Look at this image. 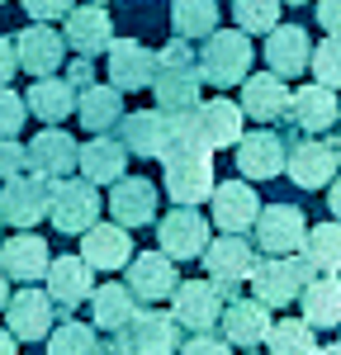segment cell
Returning a JSON list of instances; mask_svg holds the SVG:
<instances>
[{
    "mask_svg": "<svg viewBox=\"0 0 341 355\" xmlns=\"http://www.w3.org/2000/svg\"><path fill=\"white\" fill-rule=\"evenodd\" d=\"M170 28H175V38H209L218 28V0H175Z\"/></svg>",
    "mask_w": 341,
    "mask_h": 355,
    "instance_id": "37",
    "label": "cell"
},
{
    "mask_svg": "<svg viewBox=\"0 0 341 355\" xmlns=\"http://www.w3.org/2000/svg\"><path fill=\"white\" fill-rule=\"evenodd\" d=\"M308 67H313V76H317V85L341 90V38L337 33H327V38L308 53Z\"/></svg>",
    "mask_w": 341,
    "mask_h": 355,
    "instance_id": "41",
    "label": "cell"
},
{
    "mask_svg": "<svg viewBox=\"0 0 341 355\" xmlns=\"http://www.w3.org/2000/svg\"><path fill=\"white\" fill-rule=\"evenodd\" d=\"M332 147H337V162H341V123H337V142H332Z\"/></svg>",
    "mask_w": 341,
    "mask_h": 355,
    "instance_id": "55",
    "label": "cell"
},
{
    "mask_svg": "<svg viewBox=\"0 0 341 355\" xmlns=\"http://www.w3.org/2000/svg\"><path fill=\"white\" fill-rule=\"evenodd\" d=\"M48 218H53L57 232H85L90 223H100V185H90V180H71V175L53 180Z\"/></svg>",
    "mask_w": 341,
    "mask_h": 355,
    "instance_id": "5",
    "label": "cell"
},
{
    "mask_svg": "<svg viewBox=\"0 0 341 355\" xmlns=\"http://www.w3.org/2000/svg\"><path fill=\"white\" fill-rule=\"evenodd\" d=\"M24 110L43 123H67L76 114V85L67 76H38L24 95Z\"/></svg>",
    "mask_w": 341,
    "mask_h": 355,
    "instance_id": "30",
    "label": "cell"
},
{
    "mask_svg": "<svg viewBox=\"0 0 341 355\" xmlns=\"http://www.w3.org/2000/svg\"><path fill=\"white\" fill-rule=\"evenodd\" d=\"M43 341H48V355H100V341H95L90 322H62Z\"/></svg>",
    "mask_w": 341,
    "mask_h": 355,
    "instance_id": "39",
    "label": "cell"
},
{
    "mask_svg": "<svg viewBox=\"0 0 341 355\" xmlns=\"http://www.w3.org/2000/svg\"><path fill=\"white\" fill-rule=\"evenodd\" d=\"M317 24L341 38V0H317Z\"/></svg>",
    "mask_w": 341,
    "mask_h": 355,
    "instance_id": "47",
    "label": "cell"
},
{
    "mask_svg": "<svg viewBox=\"0 0 341 355\" xmlns=\"http://www.w3.org/2000/svg\"><path fill=\"white\" fill-rule=\"evenodd\" d=\"M76 10V0H24V15L33 24H48V19H62V15H71Z\"/></svg>",
    "mask_w": 341,
    "mask_h": 355,
    "instance_id": "45",
    "label": "cell"
},
{
    "mask_svg": "<svg viewBox=\"0 0 341 355\" xmlns=\"http://www.w3.org/2000/svg\"><path fill=\"white\" fill-rule=\"evenodd\" d=\"M0 227H5V223H0Z\"/></svg>",
    "mask_w": 341,
    "mask_h": 355,
    "instance_id": "58",
    "label": "cell"
},
{
    "mask_svg": "<svg viewBox=\"0 0 341 355\" xmlns=\"http://www.w3.org/2000/svg\"><path fill=\"white\" fill-rule=\"evenodd\" d=\"M232 19L242 33H270L280 24V0H232Z\"/></svg>",
    "mask_w": 341,
    "mask_h": 355,
    "instance_id": "40",
    "label": "cell"
},
{
    "mask_svg": "<svg viewBox=\"0 0 341 355\" xmlns=\"http://www.w3.org/2000/svg\"><path fill=\"white\" fill-rule=\"evenodd\" d=\"M76 137L67 133V128H57V123H48L43 133H33V142H28V171H38L43 180H62V175H71L76 171Z\"/></svg>",
    "mask_w": 341,
    "mask_h": 355,
    "instance_id": "20",
    "label": "cell"
},
{
    "mask_svg": "<svg viewBox=\"0 0 341 355\" xmlns=\"http://www.w3.org/2000/svg\"><path fill=\"white\" fill-rule=\"evenodd\" d=\"M313 351H317V341H313V327L304 318H280L265 331V355H313Z\"/></svg>",
    "mask_w": 341,
    "mask_h": 355,
    "instance_id": "38",
    "label": "cell"
},
{
    "mask_svg": "<svg viewBox=\"0 0 341 355\" xmlns=\"http://www.w3.org/2000/svg\"><path fill=\"white\" fill-rule=\"evenodd\" d=\"M157 242L170 261H199V251L209 246V223H204L199 209L175 204L166 218H157Z\"/></svg>",
    "mask_w": 341,
    "mask_h": 355,
    "instance_id": "13",
    "label": "cell"
},
{
    "mask_svg": "<svg viewBox=\"0 0 341 355\" xmlns=\"http://www.w3.org/2000/svg\"><path fill=\"white\" fill-rule=\"evenodd\" d=\"M48 194H53V180H43L38 171L10 175L5 190H0V223H10L15 232L38 227V223L48 218Z\"/></svg>",
    "mask_w": 341,
    "mask_h": 355,
    "instance_id": "3",
    "label": "cell"
},
{
    "mask_svg": "<svg viewBox=\"0 0 341 355\" xmlns=\"http://www.w3.org/2000/svg\"><path fill=\"white\" fill-rule=\"evenodd\" d=\"M105 62H110V85L114 90H147L152 76H157V48H147L138 38H114L105 48Z\"/></svg>",
    "mask_w": 341,
    "mask_h": 355,
    "instance_id": "12",
    "label": "cell"
},
{
    "mask_svg": "<svg viewBox=\"0 0 341 355\" xmlns=\"http://www.w3.org/2000/svg\"><path fill=\"white\" fill-rule=\"evenodd\" d=\"M232 152H237V171H242V180H275L284 171V137L270 133V128H252V133H242L232 142Z\"/></svg>",
    "mask_w": 341,
    "mask_h": 355,
    "instance_id": "17",
    "label": "cell"
},
{
    "mask_svg": "<svg viewBox=\"0 0 341 355\" xmlns=\"http://www.w3.org/2000/svg\"><path fill=\"white\" fill-rule=\"evenodd\" d=\"M195 114H199V123H204V137H209L213 152H223V147H232L242 137V110L232 100H209V105L199 100Z\"/></svg>",
    "mask_w": 341,
    "mask_h": 355,
    "instance_id": "36",
    "label": "cell"
},
{
    "mask_svg": "<svg viewBox=\"0 0 341 355\" xmlns=\"http://www.w3.org/2000/svg\"><path fill=\"white\" fill-rule=\"evenodd\" d=\"M199 71H157L152 76V95H157V110L161 114H185L199 105Z\"/></svg>",
    "mask_w": 341,
    "mask_h": 355,
    "instance_id": "34",
    "label": "cell"
},
{
    "mask_svg": "<svg viewBox=\"0 0 341 355\" xmlns=\"http://www.w3.org/2000/svg\"><path fill=\"white\" fill-rule=\"evenodd\" d=\"M157 71H199V57L190 38H170L166 48H157Z\"/></svg>",
    "mask_w": 341,
    "mask_h": 355,
    "instance_id": "42",
    "label": "cell"
},
{
    "mask_svg": "<svg viewBox=\"0 0 341 355\" xmlns=\"http://www.w3.org/2000/svg\"><path fill=\"white\" fill-rule=\"evenodd\" d=\"M15 71H19V57H15V38H0V85L15 81Z\"/></svg>",
    "mask_w": 341,
    "mask_h": 355,
    "instance_id": "48",
    "label": "cell"
},
{
    "mask_svg": "<svg viewBox=\"0 0 341 355\" xmlns=\"http://www.w3.org/2000/svg\"><path fill=\"white\" fill-rule=\"evenodd\" d=\"M28 166V152L24 142H15V137H0V180H10V175H19Z\"/></svg>",
    "mask_w": 341,
    "mask_h": 355,
    "instance_id": "46",
    "label": "cell"
},
{
    "mask_svg": "<svg viewBox=\"0 0 341 355\" xmlns=\"http://www.w3.org/2000/svg\"><path fill=\"white\" fill-rule=\"evenodd\" d=\"M62 43H67V53L95 62V57L114 43V15L105 5H81V10H71V15H67V28H62Z\"/></svg>",
    "mask_w": 341,
    "mask_h": 355,
    "instance_id": "15",
    "label": "cell"
},
{
    "mask_svg": "<svg viewBox=\"0 0 341 355\" xmlns=\"http://www.w3.org/2000/svg\"><path fill=\"white\" fill-rule=\"evenodd\" d=\"M62 76H67V81L76 85V90H85V85H95V76H90V62H85V57H76V62H71V67H67Z\"/></svg>",
    "mask_w": 341,
    "mask_h": 355,
    "instance_id": "49",
    "label": "cell"
},
{
    "mask_svg": "<svg viewBox=\"0 0 341 355\" xmlns=\"http://www.w3.org/2000/svg\"><path fill=\"white\" fill-rule=\"evenodd\" d=\"M100 355H133V351H128V346H123V336H119V341H114V346H105Z\"/></svg>",
    "mask_w": 341,
    "mask_h": 355,
    "instance_id": "52",
    "label": "cell"
},
{
    "mask_svg": "<svg viewBox=\"0 0 341 355\" xmlns=\"http://www.w3.org/2000/svg\"><path fill=\"white\" fill-rule=\"evenodd\" d=\"M256 251H265V256H294L299 242H304V232H308V223L304 214L294 209V204H261V214H256Z\"/></svg>",
    "mask_w": 341,
    "mask_h": 355,
    "instance_id": "8",
    "label": "cell"
},
{
    "mask_svg": "<svg viewBox=\"0 0 341 355\" xmlns=\"http://www.w3.org/2000/svg\"><path fill=\"white\" fill-rule=\"evenodd\" d=\"M53 318H57V303L48 299V289H15L10 299H5V322H10V336L15 341H43L48 331H53Z\"/></svg>",
    "mask_w": 341,
    "mask_h": 355,
    "instance_id": "9",
    "label": "cell"
},
{
    "mask_svg": "<svg viewBox=\"0 0 341 355\" xmlns=\"http://www.w3.org/2000/svg\"><path fill=\"white\" fill-rule=\"evenodd\" d=\"M5 299H10V279H5V270H0V313H5Z\"/></svg>",
    "mask_w": 341,
    "mask_h": 355,
    "instance_id": "53",
    "label": "cell"
},
{
    "mask_svg": "<svg viewBox=\"0 0 341 355\" xmlns=\"http://www.w3.org/2000/svg\"><path fill=\"white\" fill-rule=\"evenodd\" d=\"M90 5H110V0H90Z\"/></svg>",
    "mask_w": 341,
    "mask_h": 355,
    "instance_id": "57",
    "label": "cell"
},
{
    "mask_svg": "<svg viewBox=\"0 0 341 355\" xmlns=\"http://www.w3.org/2000/svg\"><path fill=\"white\" fill-rule=\"evenodd\" d=\"M199 261H204V275L223 289V294H237L242 284H247V275L256 266V246L242 237V232H223L218 242H209L199 251Z\"/></svg>",
    "mask_w": 341,
    "mask_h": 355,
    "instance_id": "6",
    "label": "cell"
},
{
    "mask_svg": "<svg viewBox=\"0 0 341 355\" xmlns=\"http://www.w3.org/2000/svg\"><path fill=\"white\" fill-rule=\"evenodd\" d=\"M284 119L299 128L304 137H322L327 128H337L341 123V105H337V90H327V85H299L294 95H289V105H284Z\"/></svg>",
    "mask_w": 341,
    "mask_h": 355,
    "instance_id": "10",
    "label": "cell"
},
{
    "mask_svg": "<svg viewBox=\"0 0 341 355\" xmlns=\"http://www.w3.org/2000/svg\"><path fill=\"white\" fill-rule=\"evenodd\" d=\"M280 5H308V0H280Z\"/></svg>",
    "mask_w": 341,
    "mask_h": 355,
    "instance_id": "56",
    "label": "cell"
},
{
    "mask_svg": "<svg viewBox=\"0 0 341 355\" xmlns=\"http://www.w3.org/2000/svg\"><path fill=\"white\" fill-rule=\"evenodd\" d=\"M128 289H133V299L142 303H157V299H170V289H175V261H170L166 251H138V256H128Z\"/></svg>",
    "mask_w": 341,
    "mask_h": 355,
    "instance_id": "22",
    "label": "cell"
},
{
    "mask_svg": "<svg viewBox=\"0 0 341 355\" xmlns=\"http://www.w3.org/2000/svg\"><path fill=\"white\" fill-rule=\"evenodd\" d=\"M133 313H138V299H133L128 284H100V289H90V327L119 336Z\"/></svg>",
    "mask_w": 341,
    "mask_h": 355,
    "instance_id": "33",
    "label": "cell"
},
{
    "mask_svg": "<svg viewBox=\"0 0 341 355\" xmlns=\"http://www.w3.org/2000/svg\"><path fill=\"white\" fill-rule=\"evenodd\" d=\"M15 57H19V67H24L33 81H38V76H57L62 62H67V43H62L57 28L28 24V28L15 33Z\"/></svg>",
    "mask_w": 341,
    "mask_h": 355,
    "instance_id": "18",
    "label": "cell"
},
{
    "mask_svg": "<svg viewBox=\"0 0 341 355\" xmlns=\"http://www.w3.org/2000/svg\"><path fill=\"white\" fill-rule=\"evenodd\" d=\"M119 336H123V346L133 355H175L180 351V322L170 313H152V308H138Z\"/></svg>",
    "mask_w": 341,
    "mask_h": 355,
    "instance_id": "16",
    "label": "cell"
},
{
    "mask_svg": "<svg viewBox=\"0 0 341 355\" xmlns=\"http://www.w3.org/2000/svg\"><path fill=\"white\" fill-rule=\"evenodd\" d=\"M308 33L299 24H275L270 33H265V48H261V57H265V67L280 76V81H289V76H304L308 71Z\"/></svg>",
    "mask_w": 341,
    "mask_h": 355,
    "instance_id": "24",
    "label": "cell"
},
{
    "mask_svg": "<svg viewBox=\"0 0 341 355\" xmlns=\"http://www.w3.org/2000/svg\"><path fill=\"white\" fill-rule=\"evenodd\" d=\"M24 95L19 90H10V85H0V137H15L24 128Z\"/></svg>",
    "mask_w": 341,
    "mask_h": 355,
    "instance_id": "43",
    "label": "cell"
},
{
    "mask_svg": "<svg viewBox=\"0 0 341 355\" xmlns=\"http://www.w3.org/2000/svg\"><path fill=\"white\" fill-rule=\"evenodd\" d=\"M119 142L128 157H147V162H161L170 147V114L161 110H138V114H123L119 123Z\"/></svg>",
    "mask_w": 341,
    "mask_h": 355,
    "instance_id": "14",
    "label": "cell"
},
{
    "mask_svg": "<svg viewBox=\"0 0 341 355\" xmlns=\"http://www.w3.org/2000/svg\"><path fill=\"white\" fill-rule=\"evenodd\" d=\"M110 214L119 227H147L157 223V185L142 180V175H119L110 185Z\"/></svg>",
    "mask_w": 341,
    "mask_h": 355,
    "instance_id": "19",
    "label": "cell"
},
{
    "mask_svg": "<svg viewBox=\"0 0 341 355\" xmlns=\"http://www.w3.org/2000/svg\"><path fill=\"white\" fill-rule=\"evenodd\" d=\"M76 119H81V128H90V133H110L114 123L123 119V90H114L110 81L100 85H85V90H76Z\"/></svg>",
    "mask_w": 341,
    "mask_h": 355,
    "instance_id": "31",
    "label": "cell"
},
{
    "mask_svg": "<svg viewBox=\"0 0 341 355\" xmlns=\"http://www.w3.org/2000/svg\"><path fill=\"white\" fill-rule=\"evenodd\" d=\"M284 171H289V180L299 185V190H322V185H332L337 180V147L332 142H322V137H304V142H294L289 152H284Z\"/></svg>",
    "mask_w": 341,
    "mask_h": 355,
    "instance_id": "11",
    "label": "cell"
},
{
    "mask_svg": "<svg viewBox=\"0 0 341 355\" xmlns=\"http://www.w3.org/2000/svg\"><path fill=\"white\" fill-rule=\"evenodd\" d=\"M304 261L313 266V275H341V223H317L304 232Z\"/></svg>",
    "mask_w": 341,
    "mask_h": 355,
    "instance_id": "35",
    "label": "cell"
},
{
    "mask_svg": "<svg viewBox=\"0 0 341 355\" xmlns=\"http://www.w3.org/2000/svg\"><path fill=\"white\" fill-rule=\"evenodd\" d=\"M175 355H232V346H227L223 336H213V331H195L190 341H180Z\"/></svg>",
    "mask_w": 341,
    "mask_h": 355,
    "instance_id": "44",
    "label": "cell"
},
{
    "mask_svg": "<svg viewBox=\"0 0 341 355\" xmlns=\"http://www.w3.org/2000/svg\"><path fill=\"white\" fill-rule=\"evenodd\" d=\"M76 171L90 185H114L119 175H128V152L110 133H90V142L76 147Z\"/></svg>",
    "mask_w": 341,
    "mask_h": 355,
    "instance_id": "23",
    "label": "cell"
},
{
    "mask_svg": "<svg viewBox=\"0 0 341 355\" xmlns=\"http://www.w3.org/2000/svg\"><path fill=\"white\" fill-rule=\"evenodd\" d=\"M48 261H53V251H48V242L33 227H24V232H15V237L0 242V270H5V279L33 284V279L48 275Z\"/></svg>",
    "mask_w": 341,
    "mask_h": 355,
    "instance_id": "21",
    "label": "cell"
},
{
    "mask_svg": "<svg viewBox=\"0 0 341 355\" xmlns=\"http://www.w3.org/2000/svg\"><path fill=\"white\" fill-rule=\"evenodd\" d=\"M209 199H213V227H223V232H247L261 214L252 180H223V185H213Z\"/></svg>",
    "mask_w": 341,
    "mask_h": 355,
    "instance_id": "27",
    "label": "cell"
},
{
    "mask_svg": "<svg viewBox=\"0 0 341 355\" xmlns=\"http://www.w3.org/2000/svg\"><path fill=\"white\" fill-rule=\"evenodd\" d=\"M327 199H332V214H337V223H341V175L332 180V190H327Z\"/></svg>",
    "mask_w": 341,
    "mask_h": 355,
    "instance_id": "51",
    "label": "cell"
},
{
    "mask_svg": "<svg viewBox=\"0 0 341 355\" xmlns=\"http://www.w3.org/2000/svg\"><path fill=\"white\" fill-rule=\"evenodd\" d=\"M304 322L313 331L317 327H341V279L337 275H313L308 284H304Z\"/></svg>",
    "mask_w": 341,
    "mask_h": 355,
    "instance_id": "32",
    "label": "cell"
},
{
    "mask_svg": "<svg viewBox=\"0 0 341 355\" xmlns=\"http://www.w3.org/2000/svg\"><path fill=\"white\" fill-rule=\"evenodd\" d=\"M247 279H252L256 299L265 303V308H284V303H294L304 294V284L313 279V266L304 256H265V261L252 266Z\"/></svg>",
    "mask_w": 341,
    "mask_h": 355,
    "instance_id": "2",
    "label": "cell"
},
{
    "mask_svg": "<svg viewBox=\"0 0 341 355\" xmlns=\"http://www.w3.org/2000/svg\"><path fill=\"white\" fill-rule=\"evenodd\" d=\"M128 256H133L128 227H119V223H90L81 232V261L90 270H123Z\"/></svg>",
    "mask_w": 341,
    "mask_h": 355,
    "instance_id": "25",
    "label": "cell"
},
{
    "mask_svg": "<svg viewBox=\"0 0 341 355\" xmlns=\"http://www.w3.org/2000/svg\"><path fill=\"white\" fill-rule=\"evenodd\" d=\"M170 299H175L170 318L180 322V331H213V322L223 318L227 294L204 275V279H180V284L170 289Z\"/></svg>",
    "mask_w": 341,
    "mask_h": 355,
    "instance_id": "7",
    "label": "cell"
},
{
    "mask_svg": "<svg viewBox=\"0 0 341 355\" xmlns=\"http://www.w3.org/2000/svg\"><path fill=\"white\" fill-rule=\"evenodd\" d=\"M166 194L170 204L199 209L213 194V152H166Z\"/></svg>",
    "mask_w": 341,
    "mask_h": 355,
    "instance_id": "4",
    "label": "cell"
},
{
    "mask_svg": "<svg viewBox=\"0 0 341 355\" xmlns=\"http://www.w3.org/2000/svg\"><path fill=\"white\" fill-rule=\"evenodd\" d=\"M237 85H242V100H237L242 119H256V123H275V119H284V105H289V85H284L275 71L242 76Z\"/></svg>",
    "mask_w": 341,
    "mask_h": 355,
    "instance_id": "26",
    "label": "cell"
},
{
    "mask_svg": "<svg viewBox=\"0 0 341 355\" xmlns=\"http://www.w3.org/2000/svg\"><path fill=\"white\" fill-rule=\"evenodd\" d=\"M90 275H95V270L85 266L81 256H57V261H48V275H43V279H48V299H53L62 313H71V308L85 303V299H90V289H95Z\"/></svg>",
    "mask_w": 341,
    "mask_h": 355,
    "instance_id": "29",
    "label": "cell"
},
{
    "mask_svg": "<svg viewBox=\"0 0 341 355\" xmlns=\"http://www.w3.org/2000/svg\"><path fill=\"white\" fill-rule=\"evenodd\" d=\"M0 355H19V341H15L5 327H0Z\"/></svg>",
    "mask_w": 341,
    "mask_h": 355,
    "instance_id": "50",
    "label": "cell"
},
{
    "mask_svg": "<svg viewBox=\"0 0 341 355\" xmlns=\"http://www.w3.org/2000/svg\"><path fill=\"white\" fill-rule=\"evenodd\" d=\"M199 81L213 85H237L242 76H252V33L242 28H213L199 48Z\"/></svg>",
    "mask_w": 341,
    "mask_h": 355,
    "instance_id": "1",
    "label": "cell"
},
{
    "mask_svg": "<svg viewBox=\"0 0 341 355\" xmlns=\"http://www.w3.org/2000/svg\"><path fill=\"white\" fill-rule=\"evenodd\" d=\"M223 341L227 346H261L265 341V331H270V308L261 299H227L223 303Z\"/></svg>",
    "mask_w": 341,
    "mask_h": 355,
    "instance_id": "28",
    "label": "cell"
},
{
    "mask_svg": "<svg viewBox=\"0 0 341 355\" xmlns=\"http://www.w3.org/2000/svg\"><path fill=\"white\" fill-rule=\"evenodd\" d=\"M313 355H341V341H337V346H317Z\"/></svg>",
    "mask_w": 341,
    "mask_h": 355,
    "instance_id": "54",
    "label": "cell"
}]
</instances>
